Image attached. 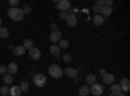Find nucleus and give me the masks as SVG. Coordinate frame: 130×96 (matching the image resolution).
<instances>
[{
  "mask_svg": "<svg viewBox=\"0 0 130 96\" xmlns=\"http://www.w3.org/2000/svg\"><path fill=\"white\" fill-rule=\"evenodd\" d=\"M24 12H22V9H20V8H9L8 9V17L10 20H13L16 21V22H18V21H22L24 18Z\"/></svg>",
  "mask_w": 130,
  "mask_h": 96,
  "instance_id": "f257e3e1",
  "label": "nucleus"
},
{
  "mask_svg": "<svg viewBox=\"0 0 130 96\" xmlns=\"http://www.w3.org/2000/svg\"><path fill=\"white\" fill-rule=\"evenodd\" d=\"M48 73L52 78H61L62 74H64V70L60 68V65L55 64V65H51L50 69H48Z\"/></svg>",
  "mask_w": 130,
  "mask_h": 96,
  "instance_id": "f03ea898",
  "label": "nucleus"
},
{
  "mask_svg": "<svg viewBox=\"0 0 130 96\" xmlns=\"http://www.w3.org/2000/svg\"><path fill=\"white\" fill-rule=\"evenodd\" d=\"M34 83H35L37 87H44L46 83H47L46 75H44V74H40V73L35 74V75H34Z\"/></svg>",
  "mask_w": 130,
  "mask_h": 96,
  "instance_id": "7ed1b4c3",
  "label": "nucleus"
},
{
  "mask_svg": "<svg viewBox=\"0 0 130 96\" xmlns=\"http://www.w3.org/2000/svg\"><path fill=\"white\" fill-rule=\"evenodd\" d=\"M103 91H104V87L102 86L100 83H94V84H91V88H90V92L94 95V96H102V93H103Z\"/></svg>",
  "mask_w": 130,
  "mask_h": 96,
  "instance_id": "20e7f679",
  "label": "nucleus"
},
{
  "mask_svg": "<svg viewBox=\"0 0 130 96\" xmlns=\"http://www.w3.org/2000/svg\"><path fill=\"white\" fill-rule=\"evenodd\" d=\"M29 56L32 59V60H39L40 56H42V53L39 51V48H35V47H32L29 49Z\"/></svg>",
  "mask_w": 130,
  "mask_h": 96,
  "instance_id": "39448f33",
  "label": "nucleus"
},
{
  "mask_svg": "<svg viewBox=\"0 0 130 96\" xmlns=\"http://www.w3.org/2000/svg\"><path fill=\"white\" fill-rule=\"evenodd\" d=\"M57 8L61 10V12H68V9L70 8V3L68 0H60L57 3Z\"/></svg>",
  "mask_w": 130,
  "mask_h": 96,
  "instance_id": "423d86ee",
  "label": "nucleus"
},
{
  "mask_svg": "<svg viewBox=\"0 0 130 96\" xmlns=\"http://www.w3.org/2000/svg\"><path fill=\"white\" fill-rule=\"evenodd\" d=\"M67 24H68V26H70V27H74L75 25H77V17H75L74 13L68 14V17H67Z\"/></svg>",
  "mask_w": 130,
  "mask_h": 96,
  "instance_id": "0eeeda50",
  "label": "nucleus"
},
{
  "mask_svg": "<svg viewBox=\"0 0 130 96\" xmlns=\"http://www.w3.org/2000/svg\"><path fill=\"white\" fill-rule=\"evenodd\" d=\"M120 87H121V91L122 92H129V90H130V82H129L127 78H122L121 79Z\"/></svg>",
  "mask_w": 130,
  "mask_h": 96,
  "instance_id": "6e6552de",
  "label": "nucleus"
},
{
  "mask_svg": "<svg viewBox=\"0 0 130 96\" xmlns=\"http://www.w3.org/2000/svg\"><path fill=\"white\" fill-rule=\"evenodd\" d=\"M17 71H18V65L16 62H10L9 65L7 66V73L10 74V75H12V74H16Z\"/></svg>",
  "mask_w": 130,
  "mask_h": 96,
  "instance_id": "1a4fd4ad",
  "label": "nucleus"
},
{
  "mask_svg": "<svg viewBox=\"0 0 130 96\" xmlns=\"http://www.w3.org/2000/svg\"><path fill=\"white\" fill-rule=\"evenodd\" d=\"M115 82V75L111 73H105L103 74V83H107V84H112Z\"/></svg>",
  "mask_w": 130,
  "mask_h": 96,
  "instance_id": "9d476101",
  "label": "nucleus"
},
{
  "mask_svg": "<svg viewBox=\"0 0 130 96\" xmlns=\"http://www.w3.org/2000/svg\"><path fill=\"white\" fill-rule=\"evenodd\" d=\"M61 39V33H60V31H52V34L50 35V40L52 42V43L53 44H55V43H57V42Z\"/></svg>",
  "mask_w": 130,
  "mask_h": 96,
  "instance_id": "9b49d317",
  "label": "nucleus"
},
{
  "mask_svg": "<svg viewBox=\"0 0 130 96\" xmlns=\"http://www.w3.org/2000/svg\"><path fill=\"white\" fill-rule=\"evenodd\" d=\"M64 73L67 74V77H69V78H77V74H78V71L75 70L74 68H67L64 70Z\"/></svg>",
  "mask_w": 130,
  "mask_h": 96,
  "instance_id": "f8f14e48",
  "label": "nucleus"
},
{
  "mask_svg": "<svg viewBox=\"0 0 130 96\" xmlns=\"http://www.w3.org/2000/svg\"><path fill=\"white\" fill-rule=\"evenodd\" d=\"M112 10H113L112 7H105V5H104V7L100 8V12H99V13H102V14H100L102 17H108V16L112 14Z\"/></svg>",
  "mask_w": 130,
  "mask_h": 96,
  "instance_id": "ddd939ff",
  "label": "nucleus"
},
{
  "mask_svg": "<svg viewBox=\"0 0 130 96\" xmlns=\"http://www.w3.org/2000/svg\"><path fill=\"white\" fill-rule=\"evenodd\" d=\"M22 91H21L20 86H12L9 88V96H21Z\"/></svg>",
  "mask_w": 130,
  "mask_h": 96,
  "instance_id": "4468645a",
  "label": "nucleus"
},
{
  "mask_svg": "<svg viewBox=\"0 0 130 96\" xmlns=\"http://www.w3.org/2000/svg\"><path fill=\"white\" fill-rule=\"evenodd\" d=\"M92 22H94V25H96V26H100V25L104 24V17H102L100 14H95L94 18H92Z\"/></svg>",
  "mask_w": 130,
  "mask_h": 96,
  "instance_id": "2eb2a0df",
  "label": "nucleus"
},
{
  "mask_svg": "<svg viewBox=\"0 0 130 96\" xmlns=\"http://www.w3.org/2000/svg\"><path fill=\"white\" fill-rule=\"evenodd\" d=\"M50 52H51L55 57H60V48H59V46L52 44V46L50 47Z\"/></svg>",
  "mask_w": 130,
  "mask_h": 96,
  "instance_id": "dca6fc26",
  "label": "nucleus"
},
{
  "mask_svg": "<svg viewBox=\"0 0 130 96\" xmlns=\"http://www.w3.org/2000/svg\"><path fill=\"white\" fill-rule=\"evenodd\" d=\"M24 53H25V48L22 46H17V47L13 48V55L14 56H22Z\"/></svg>",
  "mask_w": 130,
  "mask_h": 96,
  "instance_id": "f3484780",
  "label": "nucleus"
},
{
  "mask_svg": "<svg viewBox=\"0 0 130 96\" xmlns=\"http://www.w3.org/2000/svg\"><path fill=\"white\" fill-rule=\"evenodd\" d=\"M90 93V87L86 84V86H82L81 88H79V95L81 96H87Z\"/></svg>",
  "mask_w": 130,
  "mask_h": 96,
  "instance_id": "a211bd4d",
  "label": "nucleus"
},
{
  "mask_svg": "<svg viewBox=\"0 0 130 96\" xmlns=\"http://www.w3.org/2000/svg\"><path fill=\"white\" fill-rule=\"evenodd\" d=\"M25 49H30V48H32L34 47V42H32L31 39H25L24 40V46H22Z\"/></svg>",
  "mask_w": 130,
  "mask_h": 96,
  "instance_id": "6ab92c4d",
  "label": "nucleus"
},
{
  "mask_svg": "<svg viewBox=\"0 0 130 96\" xmlns=\"http://www.w3.org/2000/svg\"><path fill=\"white\" fill-rule=\"evenodd\" d=\"M111 92L112 93H118V92H121V87H120V84H115V83H112L111 84Z\"/></svg>",
  "mask_w": 130,
  "mask_h": 96,
  "instance_id": "aec40b11",
  "label": "nucleus"
},
{
  "mask_svg": "<svg viewBox=\"0 0 130 96\" xmlns=\"http://www.w3.org/2000/svg\"><path fill=\"white\" fill-rule=\"evenodd\" d=\"M68 46H69V42L67 39H60L59 40V48L65 49V48H68Z\"/></svg>",
  "mask_w": 130,
  "mask_h": 96,
  "instance_id": "412c9836",
  "label": "nucleus"
},
{
  "mask_svg": "<svg viewBox=\"0 0 130 96\" xmlns=\"http://www.w3.org/2000/svg\"><path fill=\"white\" fill-rule=\"evenodd\" d=\"M9 36V31L7 27H0V38H8Z\"/></svg>",
  "mask_w": 130,
  "mask_h": 96,
  "instance_id": "4be33fe9",
  "label": "nucleus"
},
{
  "mask_svg": "<svg viewBox=\"0 0 130 96\" xmlns=\"http://www.w3.org/2000/svg\"><path fill=\"white\" fill-rule=\"evenodd\" d=\"M20 88H21V91H22V92H27V91H29V82H26V81L21 82Z\"/></svg>",
  "mask_w": 130,
  "mask_h": 96,
  "instance_id": "5701e85b",
  "label": "nucleus"
},
{
  "mask_svg": "<svg viewBox=\"0 0 130 96\" xmlns=\"http://www.w3.org/2000/svg\"><path fill=\"white\" fill-rule=\"evenodd\" d=\"M96 82V77L94 75V74H89V75L87 77H86V83H89V84H94Z\"/></svg>",
  "mask_w": 130,
  "mask_h": 96,
  "instance_id": "b1692460",
  "label": "nucleus"
},
{
  "mask_svg": "<svg viewBox=\"0 0 130 96\" xmlns=\"http://www.w3.org/2000/svg\"><path fill=\"white\" fill-rule=\"evenodd\" d=\"M9 93V87L7 86V84H4V86L0 87V95L2 96H7Z\"/></svg>",
  "mask_w": 130,
  "mask_h": 96,
  "instance_id": "393cba45",
  "label": "nucleus"
},
{
  "mask_svg": "<svg viewBox=\"0 0 130 96\" xmlns=\"http://www.w3.org/2000/svg\"><path fill=\"white\" fill-rule=\"evenodd\" d=\"M4 83L7 84H10V83H13V77L10 75V74H4Z\"/></svg>",
  "mask_w": 130,
  "mask_h": 96,
  "instance_id": "a878e982",
  "label": "nucleus"
},
{
  "mask_svg": "<svg viewBox=\"0 0 130 96\" xmlns=\"http://www.w3.org/2000/svg\"><path fill=\"white\" fill-rule=\"evenodd\" d=\"M18 4H20L18 0H10V2H9L10 8H18Z\"/></svg>",
  "mask_w": 130,
  "mask_h": 96,
  "instance_id": "bb28decb",
  "label": "nucleus"
},
{
  "mask_svg": "<svg viewBox=\"0 0 130 96\" xmlns=\"http://www.w3.org/2000/svg\"><path fill=\"white\" fill-rule=\"evenodd\" d=\"M62 60H64L65 62H70V61H72V56L69 55V53H65V55L62 56Z\"/></svg>",
  "mask_w": 130,
  "mask_h": 96,
  "instance_id": "cd10ccee",
  "label": "nucleus"
},
{
  "mask_svg": "<svg viewBox=\"0 0 130 96\" xmlns=\"http://www.w3.org/2000/svg\"><path fill=\"white\" fill-rule=\"evenodd\" d=\"M0 74H7V66L0 65Z\"/></svg>",
  "mask_w": 130,
  "mask_h": 96,
  "instance_id": "c85d7f7f",
  "label": "nucleus"
},
{
  "mask_svg": "<svg viewBox=\"0 0 130 96\" xmlns=\"http://www.w3.org/2000/svg\"><path fill=\"white\" fill-rule=\"evenodd\" d=\"M68 14H69L68 12H60V14H59V16H60V18H62V20H67Z\"/></svg>",
  "mask_w": 130,
  "mask_h": 96,
  "instance_id": "c756f323",
  "label": "nucleus"
},
{
  "mask_svg": "<svg viewBox=\"0 0 130 96\" xmlns=\"http://www.w3.org/2000/svg\"><path fill=\"white\" fill-rule=\"evenodd\" d=\"M104 5L105 7H112L113 5V2H112V0H104Z\"/></svg>",
  "mask_w": 130,
  "mask_h": 96,
  "instance_id": "7c9ffc66",
  "label": "nucleus"
},
{
  "mask_svg": "<svg viewBox=\"0 0 130 96\" xmlns=\"http://www.w3.org/2000/svg\"><path fill=\"white\" fill-rule=\"evenodd\" d=\"M100 8H102V7H99V5H96V4H95V5L92 7V10H94L95 13H99V12H100Z\"/></svg>",
  "mask_w": 130,
  "mask_h": 96,
  "instance_id": "2f4dec72",
  "label": "nucleus"
},
{
  "mask_svg": "<svg viewBox=\"0 0 130 96\" xmlns=\"http://www.w3.org/2000/svg\"><path fill=\"white\" fill-rule=\"evenodd\" d=\"M22 12H24V14H29V13L31 12V9H30V7H25V8L22 9Z\"/></svg>",
  "mask_w": 130,
  "mask_h": 96,
  "instance_id": "473e14b6",
  "label": "nucleus"
},
{
  "mask_svg": "<svg viewBox=\"0 0 130 96\" xmlns=\"http://www.w3.org/2000/svg\"><path fill=\"white\" fill-rule=\"evenodd\" d=\"M95 4H96V5H99V7H104V0H98Z\"/></svg>",
  "mask_w": 130,
  "mask_h": 96,
  "instance_id": "72a5a7b5",
  "label": "nucleus"
},
{
  "mask_svg": "<svg viewBox=\"0 0 130 96\" xmlns=\"http://www.w3.org/2000/svg\"><path fill=\"white\" fill-rule=\"evenodd\" d=\"M56 27H57V26H56V24H51V29H52L53 31H56Z\"/></svg>",
  "mask_w": 130,
  "mask_h": 96,
  "instance_id": "f704fd0d",
  "label": "nucleus"
},
{
  "mask_svg": "<svg viewBox=\"0 0 130 96\" xmlns=\"http://www.w3.org/2000/svg\"><path fill=\"white\" fill-rule=\"evenodd\" d=\"M116 96H126V93H124V92L121 91V92H118V93H116Z\"/></svg>",
  "mask_w": 130,
  "mask_h": 96,
  "instance_id": "c9c22d12",
  "label": "nucleus"
},
{
  "mask_svg": "<svg viewBox=\"0 0 130 96\" xmlns=\"http://www.w3.org/2000/svg\"><path fill=\"white\" fill-rule=\"evenodd\" d=\"M100 74H105V69H100Z\"/></svg>",
  "mask_w": 130,
  "mask_h": 96,
  "instance_id": "e433bc0d",
  "label": "nucleus"
},
{
  "mask_svg": "<svg viewBox=\"0 0 130 96\" xmlns=\"http://www.w3.org/2000/svg\"><path fill=\"white\" fill-rule=\"evenodd\" d=\"M0 27H2V18H0Z\"/></svg>",
  "mask_w": 130,
  "mask_h": 96,
  "instance_id": "4c0bfd02",
  "label": "nucleus"
},
{
  "mask_svg": "<svg viewBox=\"0 0 130 96\" xmlns=\"http://www.w3.org/2000/svg\"><path fill=\"white\" fill-rule=\"evenodd\" d=\"M109 96H116V95H115V93H111V95H109Z\"/></svg>",
  "mask_w": 130,
  "mask_h": 96,
  "instance_id": "58836bf2",
  "label": "nucleus"
},
{
  "mask_svg": "<svg viewBox=\"0 0 130 96\" xmlns=\"http://www.w3.org/2000/svg\"><path fill=\"white\" fill-rule=\"evenodd\" d=\"M0 96H2V95H0Z\"/></svg>",
  "mask_w": 130,
  "mask_h": 96,
  "instance_id": "ea45409f",
  "label": "nucleus"
},
{
  "mask_svg": "<svg viewBox=\"0 0 130 96\" xmlns=\"http://www.w3.org/2000/svg\"><path fill=\"white\" fill-rule=\"evenodd\" d=\"M7 96H8V95H7Z\"/></svg>",
  "mask_w": 130,
  "mask_h": 96,
  "instance_id": "a19ab883",
  "label": "nucleus"
}]
</instances>
